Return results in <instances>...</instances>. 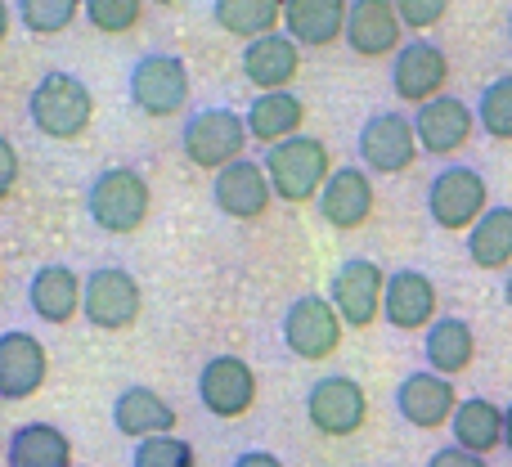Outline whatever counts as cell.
Segmentation results:
<instances>
[{"label": "cell", "mask_w": 512, "mask_h": 467, "mask_svg": "<svg viewBox=\"0 0 512 467\" xmlns=\"http://www.w3.org/2000/svg\"><path fill=\"white\" fill-rule=\"evenodd\" d=\"M27 117L45 140H81L95 122V90L77 72H45L27 95Z\"/></svg>", "instance_id": "cell-1"}, {"label": "cell", "mask_w": 512, "mask_h": 467, "mask_svg": "<svg viewBox=\"0 0 512 467\" xmlns=\"http://www.w3.org/2000/svg\"><path fill=\"white\" fill-rule=\"evenodd\" d=\"M261 167L265 176H270V189L279 203H315L319 194H324L328 176H333V153H328L324 140H315V135H292V140L274 144V149L261 153Z\"/></svg>", "instance_id": "cell-2"}, {"label": "cell", "mask_w": 512, "mask_h": 467, "mask_svg": "<svg viewBox=\"0 0 512 467\" xmlns=\"http://www.w3.org/2000/svg\"><path fill=\"white\" fill-rule=\"evenodd\" d=\"M153 189L135 167H108L90 180L86 212L104 234H135L149 221Z\"/></svg>", "instance_id": "cell-3"}, {"label": "cell", "mask_w": 512, "mask_h": 467, "mask_svg": "<svg viewBox=\"0 0 512 467\" xmlns=\"http://www.w3.org/2000/svg\"><path fill=\"white\" fill-rule=\"evenodd\" d=\"M248 117L234 108H198L180 126V149L198 171H225L230 162L248 158Z\"/></svg>", "instance_id": "cell-4"}, {"label": "cell", "mask_w": 512, "mask_h": 467, "mask_svg": "<svg viewBox=\"0 0 512 467\" xmlns=\"http://www.w3.org/2000/svg\"><path fill=\"white\" fill-rule=\"evenodd\" d=\"M486 212H490V185L477 167L454 162V167L432 176V185H427V216H432L436 230L468 234Z\"/></svg>", "instance_id": "cell-5"}, {"label": "cell", "mask_w": 512, "mask_h": 467, "mask_svg": "<svg viewBox=\"0 0 512 467\" xmlns=\"http://www.w3.org/2000/svg\"><path fill=\"white\" fill-rule=\"evenodd\" d=\"M342 315H337V306L328 297H319V292H310V297H297L288 310H283V346H288L297 360H328V355H337V346H342Z\"/></svg>", "instance_id": "cell-6"}, {"label": "cell", "mask_w": 512, "mask_h": 467, "mask_svg": "<svg viewBox=\"0 0 512 467\" xmlns=\"http://www.w3.org/2000/svg\"><path fill=\"white\" fill-rule=\"evenodd\" d=\"M131 104L144 117H176L189 104V68L180 54L153 50L131 68Z\"/></svg>", "instance_id": "cell-7"}, {"label": "cell", "mask_w": 512, "mask_h": 467, "mask_svg": "<svg viewBox=\"0 0 512 467\" xmlns=\"http://www.w3.org/2000/svg\"><path fill=\"white\" fill-rule=\"evenodd\" d=\"M382 297H387V270L369 256H351L337 265L328 283V301L337 306L346 328H373L382 319Z\"/></svg>", "instance_id": "cell-8"}, {"label": "cell", "mask_w": 512, "mask_h": 467, "mask_svg": "<svg viewBox=\"0 0 512 467\" xmlns=\"http://www.w3.org/2000/svg\"><path fill=\"white\" fill-rule=\"evenodd\" d=\"M306 418L319 436L342 441V436H355L369 423V396H364V387L355 378L328 373V378H319L315 387L306 391Z\"/></svg>", "instance_id": "cell-9"}, {"label": "cell", "mask_w": 512, "mask_h": 467, "mask_svg": "<svg viewBox=\"0 0 512 467\" xmlns=\"http://www.w3.org/2000/svg\"><path fill=\"white\" fill-rule=\"evenodd\" d=\"M360 162L369 176H400L418 162V131H414V117L405 113H373L369 122L360 126Z\"/></svg>", "instance_id": "cell-10"}, {"label": "cell", "mask_w": 512, "mask_h": 467, "mask_svg": "<svg viewBox=\"0 0 512 467\" xmlns=\"http://www.w3.org/2000/svg\"><path fill=\"white\" fill-rule=\"evenodd\" d=\"M144 310V292L135 283L131 270L122 265H99V270L86 274V301H81V315L90 319L104 333H122L140 319Z\"/></svg>", "instance_id": "cell-11"}, {"label": "cell", "mask_w": 512, "mask_h": 467, "mask_svg": "<svg viewBox=\"0 0 512 467\" xmlns=\"http://www.w3.org/2000/svg\"><path fill=\"white\" fill-rule=\"evenodd\" d=\"M445 86H450V59H445L441 45L423 41V36L400 45V54L391 59V90L405 104H432V99L445 95Z\"/></svg>", "instance_id": "cell-12"}, {"label": "cell", "mask_w": 512, "mask_h": 467, "mask_svg": "<svg viewBox=\"0 0 512 467\" xmlns=\"http://www.w3.org/2000/svg\"><path fill=\"white\" fill-rule=\"evenodd\" d=\"M198 400L212 418H243L256 405V373L239 355H216L198 373Z\"/></svg>", "instance_id": "cell-13"}, {"label": "cell", "mask_w": 512, "mask_h": 467, "mask_svg": "<svg viewBox=\"0 0 512 467\" xmlns=\"http://www.w3.org/2000/svg\"><path fill=\"white\" fill-rule=\"evenodd\" d=\"M459 391H454V378H441L432 369L409 373L396 387V414L405 418L418 432H436V427H450L454 414H459Z\"/></svg>", "instance_id": "cell-14"}, {"label": "cell", "mask_w": 512, "mask_h": 467, "mask_svg": "<svg viewBox=\"0 0 512 467\" xmlns=\"http://www.w3.org/2000/svg\"><path fill=\"white\" fill-rule=\"evenodd\" d=\"M400 36L405 23L396 14V0H351V14H346V50L355 59H396L400 54Z\"/></svg>", "instance_id": "cell-15"}, {"label": "cell", "mask_w": 512, "mask_h": 467, "mask_svg": "<svg viewBox=\"0 0 512 467\" xmlns=\"http://www.w3.org/2000/svg\"><path fill=\"white\" fill-rule=\"evenodd\" d=\"M414 131H418V149L423 153L454 158L459 149H468L472 131H477V113L459 95H441L432 104L414 108Z\"/></svg>", "instance_id": "cell-16"}, {"label": "cell", "mask_w": 512, "mask_h": 467, "mask_svg": "<svg viewBox=\"0 0 512 467\" xmlns=\"http://www.w3.org/2000/svg\"><path fill=\"white\" fill-rule=\"evenodd\" d=\"M212 203L221 207L230 221H261L274 203V189H270V176H265L261 162L252 158H239L230 162L225 171H216L212 180Z\"/></svg>", "instance_id": "cell-17"}, {"label": "cell", "mask_w": 512, "mask_h": 467, "mask_svg": "<svg viewBox=\"0 0 512 467\" xmlns=\"http://www.w3.org/2000/svg\"><path fill=\"white\" fill-rule=\"evenodd\" d=\"M436 306H441V292L427 279L423 270H391L387 274V297H382V319L400 333H418V328H432Z\"/></svg>", "instance_id": "cell-18"}, {"label": "cell", "mask_w": 512, "mask_h": 467, "mask_svg": "<svg viewBox=\"0 0 512 467\" xmlns=\"http://www.w3.org/2000/svg\"><path fill=\"white\" fill-rule=\"evenodd\" d=\"M373 203H378V194H373V180L364 167H337L333 176H328L324 194L315 198L324 225H333V230H342V234L369 225Z\"/></svg>", "instance_id": "cell-19"}, {"label": "cell", "mask_w": 512, "mask_h": 467, "mask_svg": "<svg viewBox=\"0 0 512 467\" xmlns=\"http://www.w3.org/2000/svg\"><path fill=\"white\" fill-rule=\"evenodd\" d=\"M50 355L32 333H0V400H27L45 387Z\"/></svg>", "instance_id": "cell-20"}, {"label": "cell", "mask_w": 512, "mask_h": 467, "mask_svg": "<svg viewBox=\"0 0 512 467\" xmlns=\"http://www.w3.org/2000/svg\"><path fill=\"white\" fill-rule=\"evenodd\" d=\"M297 72H301V45L288 32H274L243 45V81L256 86V95L288 90L297 81Z\"/></svg>", "instance_id": "cell-21"}, {"label": "cell", "mask_w": 512, "mask_h": 467, "mask_svg": "<svg viewBox=\"0 0 512 467\" xmlns=\"http://www.w3.org/2000/svg\"><path fill=\"white\" fill-rule=\"evenodd\" d=\"M351 0H283V32L306 50H328L346 36Z\"/></svg>", "instance_id": "cell-22"}, {"label": "cell", "mask_w": 512, "mask_h": 467, "mask_svg": "<svg viewBox=\"0 0 512 467\" xmlns=\"http://www.w3.org/2000/svg\"><path fill=\"white\" fill-rule=\"evenodd\" d=\"M81 301H86V279H77V270H68V265H41L32 274V283H27V306L45 324L77 319Z\"/></svg>", "instance_id": "cell-23"}, {"label": "cell", "mask_w": 512, "mask_h": 467, "mask_svg": "<svg viewBox=\"0 0 512 467\" xmlns=\"http://www.w3.org/2000/svg\"><path fill=\"white\" fill-rule=\"evenodd\" d=\"M113 427L131 441H153V436H171L176 427V409L158 396L153 387H126L113 400Z\"/></svg>", "instance_id": "cell-24"}, {"label": "cell", "mask_w": 512, "mask_h": 467, "mask_svg": "<svg viewBox=\"0 0 512 467\" xmlns=\"http://www.w3.org/2000/svg\"><path fill=\"white\" fill-rule=\"evenodd\" d=\"M243 117H248V135L256 144H265V149L292 140V135H306L301 131V126H306V104H301V95H292V90L256 95Z\"/></svg>", "instance_id": "cell-25"}, {"label": "cell", "mask_w": 512, "mask_h": 467, "mask_svg": "<svg viewBox=\"0 0 512 467\" xmlns=\"http://www.w3.org/2000/svg\"><path fill=\"white\" fill-rule=\"evenodd\" d=\"M423 355L427 369L441 373V378H459V373L472 369L477 360V333H472L468 319L459 315H441L423 337Z\"/></svg>", "instance_id": "cell-26"}, {"label": "cell", "mask_w": 512, "mask_h": 467, "mask_svg": "<svg viewBox=\"0 0 512 467\" xmlns=\"http://www.w3.org/2000/svg\"><path fill=\"white\" fill-rule=\"evenodd\" d=\"M450 432H454V445H459V450L486 459V454H495L499 445H504V409L486 396H468L459 405V414H454Z\"/></svg>", "instance_id": "cell-27"}, {"label": "cell", "mask_w": 512, "mask_h": 467, "mask_svg": "<svg viewBox=\"0 0 512 467\" xmlns=\"http://www.w3.org/2000/svg\"><path fill=\"white\" fill-rule=\"evenodd\" d=\"M9 467H72V441L50 423H23L5 445Z\"/></svg>", "instance_id": "cell-28"}, {"label": "cell", "mask_w": 512, "mask_h": 467, "mask_svg": "<svg viewBox=\"0 0 512 467\" xmlns=\"http://www.w3.org/2000/svg\"><path fill=\"white\" fill-rule=\"evenodd\" d=\"M212 18L221 32L239 36L248 45L283 27V0H212Z\"/></svg>", "instance_id": "cell-29"}, {"label": "cell", "mask_w": 512, "mask_h": 467, "mask_svg": "<svg viewBox=\"0 0 512 467\" xmlns=\"http://www.w3.org/2000/svg\"><path fill=\"white\" fill-rule=\"evenodd\" d=\"M468 261L477 270H512V207H490L468 230Z\"/></svg>", "instance_id": "cell-30"}, {"label": "cell", "mask_w": 512, "mask_h": 467, "mask_svg": "<svg viewBox=\"0 0 512 467\" xmlns=\"http://www.w3.org/2000/svg\"><path fill=\"white\" fill-rule=\"evenodd\" d=\"M14 14L32 36H59L86 14V0H18Z\"/></svg>", "instance_id": "cell-31"}, {"label": "cell", "mask_w": 512, "mask_h": 467, "mask_svg": "<svg viewBox=\"0 0 512 467\" xmlns=\"http://www.w3.org/2000/svg\"><path fill=\"white\" fill-rule=\"evenodd\" d=\"M477 126L490 140H512V77H495L477 99Z\"/></svg>", "instance_id": "cell-32"}, {"label": "cell", "mask_w": 512, "mask_h": 467, "mask_svg": "<svg viewBox=\"0 0 512 467\" xmlns=\"http://www.w3.org/2000/svg\"><path fill=\"white\" fill-rule=\"evenodd\" d=\"M149 0H86V23L104 36H126L144 23Z\"/></svg>", "instance_id": "cell-33"}, {"label": "cell", "mask_w": 512, "mask_h": 467, "mask_svg": "<svg viewBox=\"0 0 512 467\" xmlns=\"http://www.w3.org/2000/svg\"><path fill=\"white\" fill-rule=\"evenodd\" d=\"M131 467H198L194 445L180 436H153V441L135 445V463Z\"/></svg>", "instance_id": "cell-34"}, {"label": "cell", "mask_w": 512, "mask_h": 467, "mask_svg": "<svg viewBox=\"0 0 512 467\" xmlns=\"http://www.w3.org/2000/svg\"><path fill=\"white\" fill-rule=\"evenodd\" d=\"M450 5L454 0H396V14L409 32H427V27H436L450 14Z\"/></svg>", "instance_id": "cell-35"}, {"label": "cell", "mask_w": 512, "mask_h": 467, "mask_svg": "<svg viewBox=\"0 0 512 467\" xmlns=\"http://www.w3.org/2000/svg\"><path fill=\"white\" fill-rule=\"evenodd\" d=\"M18 176H23V162H18V149L9 135H0V203L18 189Z\"/></svg>", "instance_id": "cell-36"}, {"label": "cell", "mask_w": 512, "mask_h": 467, "mask_svg": "<svg viewBox=\"0 0 512 467\" xmlns=\"http://www.w3.org/2000/svg\"><path fill=\"white\" fill-rule=\"evenodd\" d=\"M427 467H486V459H481V454L459 450V445H445V450H436L432 459H427Z\"/></svg>", "instance_id": "cell-37"}, {"label": "cell", "mask_w": 512, "mask_h": 467, "mask_svg": "<svg viewBox=\"0 0 512 467\" xmlns=\"http://www.w3.org/2000/svg\"><path fill=\"white\" fill-rule=\"evenodd\" d=\"M230 467H283L274 454H265V450H248V454H239Z\"/></svg>", "instance_id": "cell-38"}, {"label": "cell", "mask_w": 512, "mask_h": 467, "mask_svg": "<svg viewBox=\"0 0 512 467\" xmlns=\"http://www.w3.org/2000/svg\"><path fill=\"white\" fill-rule=\"evenodd\" d=\"M9 23H14V9H9V0H0V45L9 36Z\"/></svg>", "instance_id": "cell-39"}, {"label": "cell", "mask_w": 512, "mask_h": 467, "mask_svg": "<svg viewBox=\"0 0 512 467\" xmlns=\"http://www.w3.org/2000/svg\"><path fill=\"white\" fill-rule=\"evenodd\" d=\"M504 450L512 454V405L504 409Z\"/></svg>", "instance_id": "cell-40"}, {"label": "cell", "mask_w": 512, "mask_h": 467, "mask_svg": "<svg viewBox=\"0 0 512 467\" xmlns=\"http://www.w3.org/2000/svg\"><path fill=\"white\" fill-rule=\"evenodd\" d=\"M504 301L512 306V270H508V279H504Z\"/></svg>", "instance_id": "cell-41"}, {"label": "cell", "mask_w": 512, "mask_h": 467, "mask_svg": "<svg viewBox=\"0 0 512 467\" xmlns=\"http://www.w3.org/2000/svg\"><path fill=\"white\" fill-rule=\"evenodd\" d=\"M149 5H167L171 9V5H180V0H149Z\"/></svg>", "instance_id": "cell-42"}, {"label": "cell", "mask_w": 512, "mask_h": 467, "mask_svg": "<svg viewBox=\"0 0 512 467\" xmlns=\"http://www.w3.org/2000/svg\"><path fill=\"white\" fill-rule=\"evenodd\" d=\"M508 36H512V14H508Z\"/></svg>", "instance_id": "cell-43"}]
</instances>
